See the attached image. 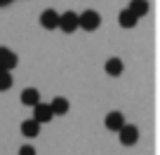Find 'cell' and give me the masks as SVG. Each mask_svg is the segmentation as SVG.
I'll return each mask as SVG.
<instances>
[{"label":"cell","mask_w":160,"mask_h":155,"mask_svg":"<svg viewBox=\"0 0 160 155\" xmlns=\"http://www.w3.org/2000/svg\"><path fill=\"white\" fill-rule=\"evenodd\" d=\"M99 24H101V17L97 14L94 10H87V12H82V14L78 17V26L85 28V31H97Z\"/></svg>","instance_id":"6da1fadb"},{"label":"cell","mask_w":160,"mask_h":155,"mask_svg":"<svg viewBox=\"0 0 160 155\" xmlns=\"http://www.w3.org/2000/svg\"><path fill=\"white\" fill-rule=\"evenodd\" d=\"M106 70H108V75H120L122 73V61L120 59H108L106 61Z\"/></svg>","instance_id":"4fadbf2b"},{"label":"cell","mask_w":160,"mask_h":155,"mask_svg":"<svg viewBox=\"0 0 160 155\" xmlns=\"http://www.w3.org/2000/svg\"><path fill=\"white\" fill-rule=\"evenodd\" d=\"M12 87V75L10 70H0V92H5Z\"/></svg>","instance_id":"5bb4252c"},{"label":"cell","mask_w":160,"mask_h":155,"mask_svg":"<svg viewBox=\"0 0 160 155\" xmlns=\"http://www.w3.org/2000/svg\"><path fill=\"white\" fill-rule=\"evenodd\" d=\"M10 2H12V0H0V7H7Z\"/></svg>","instance_id":"2e32d148"},{"label":"cell","mask_w":160,"mask_h":155,"mask_svg":"<svg viewBox=\"0 0 160 155\" xmlns=\"http://www.w3.org/2000/svg\"><path fill=\"white\" fill-rule=\"evenodd\" d=\"M118 21H120V26H122V28H134L139 19H137L130 10H122V12H120V17H118Z\"/></svg>","instance_id":"9c48e42d"},{"label":"cell","mask_w":160,"mask_h":155,"mask_svg":"<svg viewBox=\"0 0 160 155\" xmlns=\"http://www.w3.org/2000/svg\"><path fill=\"white\" fill-rule=\"evenodd\" d=\"M122 125H125V118H122V113L113 110V113H108V115H106V127H108V129L118 132V129H120Z\"/></svg>","instance_id":"52a82bcc"},{"label":"cell","mask_w":160,"mask_h":155,"mask_svg":"<svg viewBox=\"0 0 160 155\" xmlns=\"http://www.w3.org/2000/svg\"><path fill=\"white\" fill-rule=\"evenodd\" d=\"M17 64H19V59H17L14 52L7 50V47H0V70H12Z\"/></svg>","instance_id":"277c9868"},{"label":"cell","mask_w":160,"mask_h":155,"mask_svg":"<svg viewBox=\"0 0 160 155\" xmlns=\"http://www.w3.org/2000/svg\"><path fill=\"white\" fill-rule=\"evenodd\" d=\"M19 155H35V148H33V146H21Z\"/></svg>","instance_id":"9a60e30c"},{"label":"cell","mask_w":160,"mask_h":155,"mask_svg":"<svg viewBox=\"0 0 160 155\" xmlns=\"http://www.w3.org/2000/svg\"><path fill=\"white\" fill-rule=\"evenodd\" d=\"M118 132H120V141H122V146H134L137 141H139V129H137L134 125H122Z\"/></svg>","instance_id":"3957f363"},{"label":"cell","mask_w":160,"mask_h":155,"mask_svg":"<svg viewBox=\"0 0 160 155\" xmlns=\"http://www.w3.org/2000/svg\"><path fill=\"white\" fill-rule=\"evenodd\" d=\"M38 101H40V94H38V90L28 87V90H24V92H21V104H26V106H35Z\"/></svg>","instance_id":"8fae6325"},{"label":"cell","mask_w":160,"mask_h":155,"mask_svg":"<svg viewBox=\"0 0 160 155\" xmlns=\"http://www.w3.org/2000/svg\"><path fill=\"white\" fill-rule=\"evenodd\" d=\"M50 108H52L54 115H66V113H68V101H66L64 96H57V99L50 104Z\"/></svg>","instance_id":"30bf717a"},{"label":"cell","mask_w":160,"mask_h":155,"mask_svg":"<svg viewBox=\"0 0 160 155\" xmlns=\"http://www.w3.org/2000/svg\"><path fill=\"white\" fill-rule=\"evenodd\" d=\"M57 21H59V14H57L54 10H45L42 14H40V26L47 28V31L57 28Z\"/></svg>","instance_id":"8992f818"},{"label":"cell","mask_w":160,"mask_h":155,"mask_svg":"<svg viewBox=\"0 0 160 155\" xmlns=\"http://www.w3.org/2000/svg\"><path fill=\"white\" fill-rule=\"evenodd\" d=\"M127 10H130L132 14L137 17V19H141L144 14H148V2H146V0H132Z\"/></svg>","instance_id":"ba28073f"},{"label":"cell","mask_w":160,"mask_h":155,"mask_svg":"<svg viewBox=\"0 0 160 155\" xmlns=\"http://www.w3.org/2000/svg\"><path fill=\"white\" fill-rule=\"evenodd\" d=\"M33 113H35L33 120H35V122H40V125H42V122H50L52 118H54V113H52L50 104H40V101L33 106Z\"/></svg>","instance_id":"5b68a950"},{"label":"cell","mask_w":160,"mask_h":155,"mask_svg":"<svg viewBox=\"0 0 160 155\" xmlns=\"http://www.w3.org/2000/svg\"><path fill=\"white\" fill-rule=\"evenodd\" d=\"M57 28H61L64 33H73V31L78 28V14H75V12H66V14H59Z\"/></svg>","instance_id":"7a4b0ae2"},{"label":"cell","mask_w":160,"mask_h":155,"mask_svg":"<svg viewBox=\"0 0 160 155\" xmlns=\"http://www.w3.org/2000/svg\"><path fill=\"white\" fill-rule=\"evenodd\" d=\"M21 134L24 136H38L40 134V122H35V120L21 122Z\"/></svg>","instance_id":"7c38bea8"}]
</instances>
